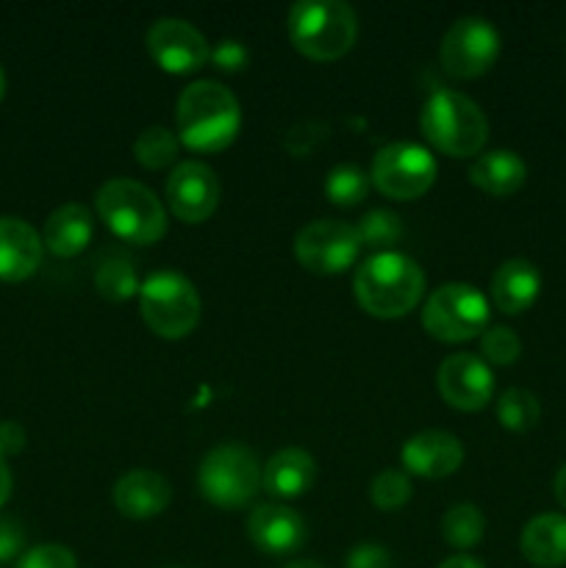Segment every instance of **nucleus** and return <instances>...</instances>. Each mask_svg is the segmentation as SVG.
I'll return each instance as SVG.
<instances>
[{"label":"nucleus","instance_id":"nucleus-1","mask_svg":"<svg viewBox=\"0 0 566 568\" xmlns=\"http://www.w3.org/2000/svg\"><path fill=\"white\" fill-rule=\"evenodd\" d=\"M242 128V109L228 87L194 81L178 98V136L192 153H222Z\"/></svg>","mask_w":566,"mask_h":568},{"label":"nucleus","instance_id":"nucleus-2","mask_svg":"<svg viewBox=\"0 0 566 568\" xmlns=\"http://www.w3.org/2000/svg\"><path fill=\"white\" fill-rule=\"evenodd\" d=\"M355 300L377 320H400L420 305L425 294V272L414 258L386 250L375 253L355 272Z\"/></svg>","mask_w":566,"mask_h":568},{"label":"nucleus","instance_id":"nucleus-3","mask_svg":"<svg viewBox=\"0 0 566 568\" xmlns=\"http://www.w3.org/2000/svg\"><path fill=\"white\" fill-rule=\"evenodd\" d=\"M420 125L427 142L449 159H472L488 139V120L483 109L455 89H438L427 98Z\"/></svg>","mask_w":566,"mask_h":568},{"label":"nucleus","instance_id":"nucleus-4","mask_svg":"<svg viewBox=\"0 0 566 568\" xmlns=\"http://www.w3.org/2000/svg\"><path fill=\"white\" fill-rule=\"evenodd\" d=\"M358 17L342 0H300L289 11V39L311 61H336L353 50Z\"/></svg>","mask_w":566,"mask_h":568},{"label":"nucleus","instance_id":"nucleus-5","mask_svg":"<svg viewBox=\"0 0 566 568\" xmlns=\"http://www.w3.org/2000/svg\"><path fill=\"white\" fill-rule=\"evenodd\" d=\"M98 214L117 239L131 244H155L166 233V211L148 186L114 178L98 189Z\"/></svg>","mask_w":566,"mask_h":568},{"label":"nucleus","instance_id":"nucleus-6","mask_svg":"<svg viewBox=\"0 0 566 568\" xmlns=\"http://www.w3.org/2000/svg\"><path fill=\"white\" fill-rule=\"evenodd\" d=\"M139 311L155 336L178 342L198 327L200 294L181 272H153L139 288Z\"/></svg>","mask_w":566,"mask_h":568},{"label":"nucleus","instance_id":"nucleus-7","mask_svg":"<svg viewBox=\"0 0 566 568\" xmlns=\"http://www.w3.org/2000/svg\"><path fill=\"white\" fill-rule=\"evenodd\" d=\"M261 471L264 466L247 447L233 442L220 444L200 464V494L216 508L239 510L253 503L255 494L261 491Z\"/></svg>","mask_w":566,"mask_h":568},{"label":"nucleus","instance_id":"nucleus-8","mask_svg":"<svg viewBox=\"0 0 566 568\" xmlns=\"http://www.w3.org/2000/svg\"><path fill=\"white\" fill-rule=\"evenodd\" d=\"M422 325L438 342H469L488 331V300L469 283H444L427 297Z\"/></svg>","mask_w":566,"mask_h":568},{"label":"nucleus","instance_id":"nucleus-9","mask_svg":"<svg viewBox=\"0 0 566 568\" xmlns=\"http://www.w3.org/2000/svg\"><path fill=\"white\" fill-rule=\"evenodd\" d=\"M438 166L427 148L416 142H394L377 150L370 181L392 200H416L436 183Z\"/></svg>","mask_w":566,"mask_h":568},{"label":"nucleus","instance_id":"nucleus-10","mask_svg":"<svg viewBox=\"0 0 566 568\" xmlns=\"http://www.w3.org/2000/svg\"><path fill=\"white\" fill-rule=\"evenodd\" d=\"M438 59L453 78L472 81L486 75L499 59L497 28L483 17H461L444 33Z\"/></svg>","mask_w":566,"mask_h":568},{"label":"nucleus","instance_id":"nucleus-11","mask_svg":"<svg viewBox=\"0 0 566 568\" xmlns=\"http://www.w3.org/2000/svg\"><path fill=\"white\" fill-rule=\"evenodd\" d=\"M358 253V233H355V225H347V222L316 220L300 227L294 236V255L300 266L314 275H338L355 264Z\"/></svg>","mask_w":566,"mask_h":568},{"label":"nucleus","instance_id":"nucleus-12","mask_svg":"<svg viewBox=\"0 0 566 568\" xmlns=\"http://www.w3.org/2000/svg\"><path fill=\"white\" fill-rule=\"evenodd\" d=\"M148 53L155 64L172 75H189L209 64L211 48L203 33L186 20L161 17L148 28Z\"/></svg>","mask_w":566,"mask_h":568},{"label":"nucleus","instance_id":"nucleus-13","mask_svg":"<svg viewBox=\"0 0 566 568\" xmlns=\"http://www.w3.org/2000/svg\"><path fill=\"white\" fill-rule=\"evenodd\" d=\"M166 205L181 222H205L220 205V178L203 161H181L166 178Z\"/></svg>","mask_w":566,"mask_h":568},{"label":"nucleus","instance_id":"nucleus-14","mask_svg":"<svg viewBox=\"0 0 566 568\" xmlns=\"http://www.w3.org/2000/svg\"><path fill=\"white\" fill-rule=\"evenodd\" d=\"M438 394L455 410H481L494 397V375L483 358L472 353H455L442 361L436 372Z\"/></svg>","mask_w":566,"mask_h":568},{"label":"nucleus","instance_id":"nucleus-15","mask_svg":"<svg viewBox=\"0 0 566 568\" xmlns=\"http://www.w3.org/2000/svg\"><path fill=\"white\" fill-rule=\"evenodd\" d=\"M247 536L264 555L286 558L303 549L309 530L297 510L286 505H259L247 519Z\"/></svg>","mask_w":566,"mask_h":568},{"label":"nucleus","instance_id":"nucleus-16","mask_svg":"<svg viewBox=\"0 0 566 568\" xmlns=\"http://www.w3.org/2000/svg\"><path fill=\"white\" fill-rule=\"evenodd\" d=\"M403 466L425 480H442L455 475L464 464V447L447 430H422L411 436L403 447Z\"/></svg>","mask_w":566,"mask_h":568},{"label":"nucleus","instance_id":"nucleus-17","mask_svg":"<svg viewBox=\"0 0 566 568\" xmlns=\"http://www.w3.org/2000/svg\"><path fill=\"white\" fill-rule=\"evenodd\" d=\"M42 239L20 216H0V281H28L42 264Z\"/></svg>","mask_w":566,"mask_h":568},{"label":"nucleus","instance_id":"nucleus-18","mask_svg":"<svg viewBox=\"0 0 566 568\" xmlns=\"http://www.w3.org/2000/svg\"><path fill=\"white\" fill-rule=\"evenodd\" d=\"M172 503V486L164 475L150 469H133L114 486V505L125 519H153Z\"/></svg>","mask_w":566,"mask_h":568},{"label":"nucleus","instance_id":"nucleus-19","mask_svg":"<svg viewBox=\"0 0 566 568\" xmlns=\"http://www.w3.org/2000/svg\"><path fill=\"white\" fill-rule=\"evenodd\" d=\"M542 294V272L527 258H511L494 272L492 300L497 311L516 316L525 314Z\"/></svg>","mask_w":566,"mask_h":568},{"label":"nucleus","instance_id":"nucleus-20","mask_svg":"<svg viewBox=\"0 0 566 568\" xmlns=\"http://www.w3.org/2000/svg\"><path fill=\"white\" fill-rule=\"evenodd\" d=\"M316 480V464L305 449L286 447L272 455L261 471V488L270 497L294 499L303 497Z\"/></svg>","mask_w":566,"mask_h":568},{"label":"nucleus","instance_id":"nucleus-21","mask_svg":"<svg viewBox=\"0 0 566 568\" xmlns=\"http://www.w3.org/2000/svg\"><path fill=\"white\" fill-rule=\"evenodd\" d=\"M94 233L92 214L87 205L67 203L48 216L42 231V244L59 258H75L89 247Z\"/></svg>","mask_w":566,"mask_h":568},{"label":"nucleus","instance_id":"nucleus-22","mask_svg":"<svg viewBox=\"0 0 566 568\" xmlns=\"http://www.w3.org/2000/svg\"><path fill=\"white\" fill-rule=\"evenodd\" d=\"M469 181L492 197H508L525 186L527 164L514 150H492L472 161Z\"/></svg>","mask_w":566,"mask_h":568},{"label":"nucleus","instance_id":"nucleus-23","mask_svg":"<svg viewBox=\"0 0 566 568\" xmlns=\"http://www.w3.org/2000/svg\"><path fill=\"white\" fill-rule=\"evenodd\" d=\"M519 549L527 564L538 568L566 566V516L542 514L527 521Z\"/></svg>","mask_w":566,"mask_h":568},{"label":"nucleus","instance_id":"nucleus-24","mask_svg":"<svg viewBox=\"0 0 566 568\" xmlns=\"http://www.w3.org/2000/svg\"><path fill=\"white\" fill-rule=\"evenodd\" d=\"M442 536L449 547L472 549L486 536V519L472 503H458L442 516Z\"/></svg>","mask_w":566,"mask_h":568},{"label":"nucleus","instance_id":"nucleus-25","mask_svg":"<svg viewBox=\"0 0 566 568\" xmlns=\"http://www.w3.org/2000/svg\"><path fill=\"white\" fill-rule=\"evenodd\" d=\"M94 286H98L100 297L111 300V303H125L142 288V283H139L131 261L120 258V255H109L94 272Z\"/></svg>","mask_w":566,"mask_h":568},{"label":"nucleus","instance_id":"nucleus-26","mask_svg":"<svg viewBox=\"0 0 566 568\" xmlns=\"http://www.w3.org/2000/svg\"><path fill=\"white\" fill-rule=\"evenodd\" d=\"M497 419L505 430L527 433L542 419V405L527 388H508L497 399Z\"/></svg>","mask_w":566,"mask_h":568},{"label":"nucleus","instance_id":"nucleus-27","mask_svg":"<svg viewBox=\"0 0 566 568\" xmlns=\"http://www.w3.org/2000/svg\"><path fill=\"white\" fill-rule=\"evenodd\" d=\"M133 155L144 170H166L178 159V139L170 128L150 125L133 142Z\"/></svg>","mask_w":566,"mask_h":568},{"label":"nucleus","instance_id":"nucleus-28","mask_svg":"<svg viewBox=\"0 0 566 568\" xmlns=\"http://www.w3.org/2000/svg\"><path fill=\"white\" fill-rule=\"evenodd\" d=\"M355 233H358L361 247L386 253L388 247H394L403 239V220L386 209H372L361 216V222L355 225Z\"/></svg>","mask_w":566,"mask_h":568},{"label":"nucleus","instance_id":"nucleus-29","mask_svg":"<svg viewBox=\"0 0 566 568\" xmlns=\"http://www.w3.org/2000/svg\"><path fill=\"white\" fill-rule=\"evenodd\" d=\"M370 175L364 170H358L355 164H338L325 175L327 200L333 205H342V209L358 205L370 194Z\"/></svg>","mask_w":566,"mask_h":568},{"label":"nucleus","instance_id":"nucleus-30","mask_svg":"<svg viewBox=\"0 0 566 568\" xmlns=\"http://www.w3.org/2000/svg\"><path fill=\"white\" fill-rule=\"evenodd\" d=\"M370 499L375 503V508L386 510H400L411 499V480L405 471L400 469H383L375 480L370 483Z\"/></svg>","mask_w":566,"mask_h":568},{"label":"nucleus","instance_id":"nucleus-31","mask_svg":"<svg viewBox=\"0 0 566 568\" xmlns=\"http://www.w3.org/2000/svg\"><path fill=\"white\" fill-rule=\"evenodd\" d=\"M481 355L486 364L494 366H511L519 361L522 342L511 327H488L481 336Z\"/></svg>","mask_w":566,"mask_h":568},{"label":"nucleus","instance_id":"nucleus-32","mask_svg":"<svg viewBox=\"0 0 566 568\" xmlns=\"http://www.w3.org/2000/svg\"><path fill=\"white\" fill-rule=\"evenodd\" d=\"M17 568H78L72 549L61 547V544H42L33 547L17 560Z\"/></svg>","mask_w":566,"mask_h":568},{"label":"nucleus","instance_id":"nucleus-33","mask_svg":"<svg viewBox=\"0 0 566 568\" xmlns=\"http://www.w3.org/2000/svg\"><path fill=\"white\" fill-rule=\"evenodd\" d=\"M211 64L222 72H242L250 64V53L244 42L239 39H222L214 50H211Z\"/></svg>","mask_w":566,"mask_h":568},{"label":"nucleus","instance_id":"nucleus-34","mask_svg":"<svg viewBox=\"0 0 566 568\" xmlns=\"http://www.w3.org/2000/svg\"><path fill=\"white\" fill-rule=\"evenodd\" d=\"M344 568H392V555L381 544H358L347 552Z\"/></svg>","mask_w":566,"mask_h":568},{"label":"nucleus","instance_id":"nucleus-35","mask_svg":"<svg viewBox=\"0 0 566 568\" xmlns=\"http://www.w3.org/2000/svg\"><path fill=\"white\" fill-rule=\"evenodd\" d=\"M26 447V430L17 422H3L0 425V455H17Z\"/></svg>","mask_w":566,"mask_h":568},{"label":"nucleus","instance_id":"nucleus-36","mask_svg":"<svg viewBox=\"0 0 566 568\" xmlns=\"http://www.w3.org/2000/svg\"><path fill=\"white\" fill-rule=\"evenodd\" d=\"M22 549V532L14 525H0V560H9L11 555H17Z\"/></svg>","mask_w":566,"mask_h":568},{"label":"nucleus","instance_id":"nucleus-37","mask_svg":"<svg viewBox=\"0 0 566 568\" xmlns=\"http://www.w3.org/2000/svg\"><path fill=\"white\" fill-rule=\"evenodd\" d=\"M9 497H11V471H9V464H6V458L0 455V508L9 503Z\"/></svg>","mask_w":566,"mask_h":568},{"label":"nucleus","instance_id":"nucleus-38","mask_svg":"<svg viewBox=\"0 0 566 568\" xmlns=\"http://www.w3.org/2000/svg\"><path fill=\"white\" fill-rule=\"evenodd\" d=\"M438 568H486V566H483L481 560L469 558V555H453V558L444 560Z\"/></svg>","mask_w":566,"mask_h":568},{"label":"nucleus","instance_id":"nucleus-39","mask_svg":"<svg viewBox=\"0 0 566 568\" xmlns=\"http://www.w3.org/2000/svg\"><path fill=\"white\" fill-rule=\"evenodd\" d=\"M555 499H558L560 508L566 510V464L560 466L558 475H555Z\"/></svg>","mask_w":566,"mask_h":568},{"label":"nucleus","instance_id":"nucleus-40","mask_svg":"<svg viewBox=\"0 0 566 568\" xmlns=\"http://www.w3.org/2000/svg\"><path fill=\"white\" fill-rule=\"evenodd\" d=\"M286 568H322L316 560H292Z\"/></svg>","mask_w":566,"mask_h":568},{"label":"nucleus","instance_id":"nucleus-41","mask_svg":"<svg viewBox=\"0 0 566 568\" xmlns=\"http://www.w3.org/2000/svg\"><path fill=\"white\" fill-rule=\"evenodd\" d=\"M6 98V75H3V67H0V100Z\"/></svg>","mask_w":566,"mask_h":568}]
</instances>
